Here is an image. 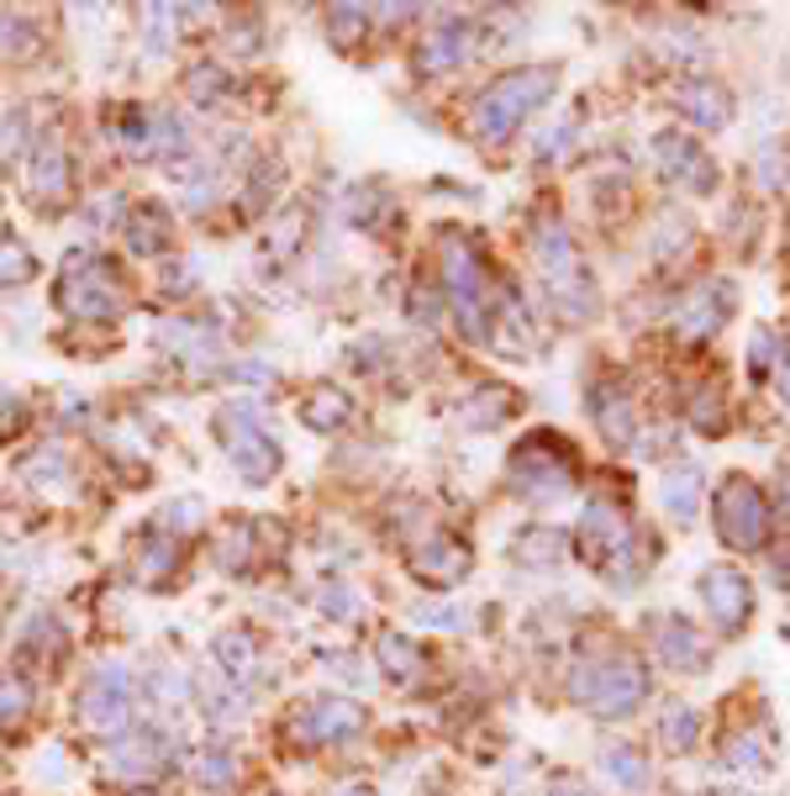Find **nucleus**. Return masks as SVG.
Returning a JSON list of instances; mask_svg holds the SVG:
<instances>
[{
	"mask_svg": "<svg viewBox=\"0 0 790 796\" xmlns=\"http://www.w3.org/2000/svg\"><path fill=\"white\" fill-rule=\"evenodd\" d=\"M717 533H722V544H733V549H759L765 544L769 502L748 475H733L717 491Z\"/></svg>",
	"mask_w": 790,
	"mask_h": 796,
	"instance_id": "nucleus-2",
	"label": "nucleus"
},
{
	"mask_svg": "<svg viewBox=\"0 0 790 796\" xmlns=\"http://www.w3.org/2000/svg\"><path fill=\"white\" fill-rule=\"evenodd\" d=\"M695 491H701L695 470H680V475H670V481H664V502L674 507V517H691V512H695Z\"/></svg>",
	"mask_w": 790,
	"mask_h": 796,
	"instance_id": "nucleus-8",
	"label": "nucleus"
},
{
	"mask_svg": "<svg viewBox=\"0 0 790 796\" xmlns=\"http://www.w3.org/2000/svg\"><path fill=\"white\" fill-rule=\"evenodd\" d=\"M775 359H780V343H775V333H765V338H754V354H748V364H754V375H769V369H775Z\"/></svg>",
	"mask_w": 790,
	"mask_h": 796,
	"instance_id": "nucleus-11",
	"label": "nucleus"
},
{
	"mask_svg": "<svg viewBox=\"0 0 790 796\" xmlns=\"http://www.w3.org/2000/svg\"><path fill=\"white\" fill-rule=\"evenodd\" d=\"M701 591H706V606H712V617H717L722 633L743 627L754 591H748V580H743L738 570H727V564H722V570H706V576H701Z\"/></svg>",
	"mask_w": 790,
	"mask_h": 796,
	"instance_id": "nucleus-4",
	"label": "nucleus"
},
{
	"mask_svg": "<svg viewBox=\"0 0 790 796\" xmlns=\"http://www.w3.org/2000/svg\"><path fill=\"white\" fill-rule=\"evenodd\" d=\"M691 739H695V712H685V707H680V712H670V718H664V744H670V749H691Z\"/></svg>",
	"mask_w": 790,
	"mask_h": 796,
	"instance_id": "nucleus-9",
	"label": "nucleus"
},
{
	"mask_svg": "<svg viewBox=\"0 0 790 796\" xmlns=\"http://www.w3.org/2000/svg\"><path fill=\"white\" fill-rule=\"evenodd\" d=\"M553 796H580V792H575V786H559V792H553Z\"/></svg>",
	"mask_w": 790,
	"mask_h": 796,
	"instance_id": "nucleus-14",
	"label": "nucleus"
},
{
	"mask_svg": "<svg viewBox=\"0 0 790 796\" xmlns=\"http://www.w3.org/2000/svg\"><path fill=\"white\" fill-rule=\"evenodd\" d=\"M664 659H670V665H680V670H695V665L706 659V649L695 644V633L680 623V617H674V623H664Z\"/></svg>",
	"mask_w": 790,
	"mask_h": 796,
	"instance_id": "nucleus-7",
	"label": "nucleus"
},
{
	"mask_svg": "<svg viewBox=\"0 0 790 796\" xmlns=\"http://www.w3.org/2000/svg\"><path fill=\"white\" fill-rule=\"evenodd\" d=\"M606 760L617 765V771H612L617 781H627V786H643V760H638V754H627V749H612Z\"/></svg>",
	"mask_w": 790,
	"mask_h": 796,
	"instance_id": "nucleus-10",
	"label": "nucleus"
},
{
	"mask_svg": "<svg viewBox=\"0 0 790 796\" xmlns=\"http://www.w3.org/2000/svg\"><path fill=\"white\" fill-rule=\"evenodd\" d=\"M780 390H786V401H790V359H786V369H780Z\"/></svg>",
	"mask_w": 790,
	"mask_h": 796,
	"instance_id": "nucleus-13",
	"label": "nucleus"
},
{
	"mask_svg": "<svg viewBox=\"0 0 790 796\" xmlns=\"http://www.w3.org/2000/svg\"><path fill=\"white\" fill-rule=\"evenodd\" d=\"M432 559H458V549H448V544H443V549H437V555ZM428 576H437V580H454L458 576V564H432Z\"/></svg>",
	"mask_w": 790,
	"mask_h": 796,
	"instance_id": "nucleus-12",
	"label": "nucleus"
},
{
	"mask_svg": "<svg viewBox=\"0 0 790 796\" xmlns=\"http://www.w3.org/2000/svg\"><path fill=\"white\" fill-rule=\"evenodd\" d=\"M659 159H664V170L685 174L691 191H712V159L691 138H659Z\"/></svg>",
	"mask_w": 790,
	"mask_h": 796,
	"instance_id": "nucleus-5",
	"label": "nucleus"
},
{
	"mask_svg": "<svg viewBox=\"0 0 790 796\" xmlns=\"http://www.w3.org/2000/svg\"><path fill=\"white\" fill-rule=\"evenodd\" d=\"M549 90H553V69H517V74H506V79H496L490 96L479 100V117H475L479 138H506Z\"/></svg>",
	"mask_w": 790,
	"mask_h": 796,
	"instance_id": "nucleus-1",
	"label": "nucleus"
},
{
	"mask_svg": "<svg viewBox=\"0 0 790 796\" xmlns=\"http://www.w3.org/2000/svg\"><path fill=\"white\" fill-rule=\"evenodd\" d=\"M674 106H680L685 117H695L701 127H722V121H727V100H722L717 85H685V90L674 96Z\"/></svg>",
	"mask_w": 790,
	"mask_h": 796,
	"instance_id": "nucleus-6",
	"label": "nucleus"
},
{
	"mask_svg": "<svg viewBox=\"0 0 790 796\" xmlns=\"http://www.w3.org/2000/svg\"><path fill=\"white\" fill-rule=\"evenodd\" d=\"M580 680H585L580 701L591 712H600V718H623V712H632L648 697L643 665H632V659H600V665H591V676H580Z\"/></svg>",
	"mask_w": 790,
	"mask_h": 796,
	"instance_id": "nucleus-3",
	"label": "nucleus"
}]
</instances>
